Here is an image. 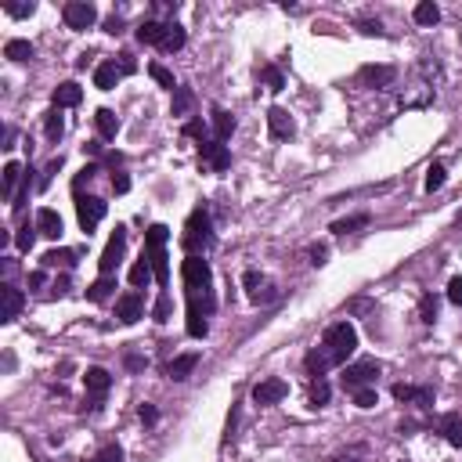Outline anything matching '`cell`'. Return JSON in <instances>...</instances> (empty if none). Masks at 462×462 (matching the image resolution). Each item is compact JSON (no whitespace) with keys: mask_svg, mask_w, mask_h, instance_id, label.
<instances>
[{"mask_svg":"<svg viewBox=\"0 0 462 462\" xmlns=\"http://www.w3.org/2000/svg\"><path fill=\"white\" fill-rule=\"evenodd\" d=\"M242 282H246V289H250V300L260 293V285H264V278H260L257 271H246V278H242Z\"/></svg>","mask_w":462,"mask_h":462,"instance_id":"obj_42","label":"cell"},{"mask_svg":"<svg viewBox=\"0 0 462 462\" xmlns=\"http://www.w3.org/2000/svg\"><path fill=\"white\" fill-rule=\"evenodd\" d=\"M267 130H271L274 141L293 138V120H289V112H285V108H271V112H267Z\"/></svg>","mask_w":462,"mask_h":462,"instance_id":"obj_14","label":"cell"},{"mask_svg":"<svg viewBox=\"0 0 462 462\" xmlns=\"http://www.w3.org/2000/svg\"><path fill=\"white\" fill-rule=\"evenodd\" d=\"M4 11H8V15H15V19H26V15H33V11H36V4H4Z\"/></svg>","mask_w":462,"mask_h":462,"instance_id":"obj_44","label":"cell"},{"mask_svg":"<svg viewBox=\"0 0 462 462\" xmlns=\"http://www.w3.org/2000/svg\"><path fill=\"white\" fill-rule=\"evenodd\" d=\"M181 47H185V29H181V26H166V36H163L159 51L173 54V51H181Z\"/></svg>","mask_w":462,"mask_h":462,"instance_id":"obj_27","label":"cell"},{"mask_svg":"<svg viewBox=\"0 0 462 462\" xmlns=\"http://www.w3.org/2000/svg\"><path fill=\"white\" fill-rule=\"evenodd\" d=\"M152 274H155V271H152V260L141 253V260L130 267V285H134V289H145V285L152 282Z\"/></svg>","mask_w":462,"mask_h":462,"instance_id":"obj_25","label":"cell"},{"mask_svg":"<svg viewBox=\"0 0 462 462\" xmlns=\"http://www.w3.org/2000/svg\"><path fill=\"white\" fill-rule=\"evenodd\" d=\"M444 185V166L441 163H433L430 170H426V192H437Z\"/></svg>","mask_w":462,"mask_h":462,"instance_id":"obj_36","label":"cell"},{"mask_svg":"<svg viewBox=\"0 0 462 462\" xmlns=\"http://www.w3.org/2000/svg\"><path fill=\"white\" fill-rule=\"evenodd\" d=\"M441 433H444V441H448L451 448H462V416H458V412H448V416L441 419Z\"/></svg>","mask_w":462,"mask_h":462,"instance_id":"obj_19","label":"cell"},{"mask_svg":"<svg viewBox=\"0 0 462 462\" xmlns=\"http://www.w3.org/2000/svg\"><path fill=\"white\" fill-rule=\"evenodd\" d=\"M43 285V271H29V289H40Z\"/></svg>","mask_w":462,"mask_h":462,"instance_id":"obj_50","label":"cell"},{"mask_svg":"<svg viewBox=\"0 0 462 462\" xmlns=\"http://www.w3.org/2000/svg\"><path fill=\"white\" fill-rule=\"evenodd\" d=\"M199 152H202V159H206V163H210L217 173L231 166V152H227V148H224L217 138H213V141H199Z\"/></svg>","mask_w":462,"mask_h":462,"instance_id":"obj_12","label":"cell"},{"mask_svg":"<svg viewBox=\"0 0 462 462\" xmlns=\"http://www.w3.org/2000/svg\"><path fill=\"white\" fill-rule=\"evenodd\" d=\"M379 372H383V369H379V361H372V358H365V361H354V365H346V372H343V386H346V390L372 386Z\"/></svg>","mask_w":462,"mask_h":462,"instance_id":"obj_5","label":"cell"},{"mask_svg":"<svg viewBox=\"0 0 462 462\" xmlns=\"http://www.w3.org/2000/svg\"><path fill=\"white\" fill-rule=\"evenodd\" d=\"M394 397H397V401H416V404H423V409H430L433 390H426V386H409V383H397V386H394Z\"/></svg>","mask_w":462,"mask_h":462,"instance_id":"obj_16","label":"cell"},{"mask_svg":"<svg viewBox=\"0 0 462 462\" xmlns=\"http://www.w3.org/2000/svg\"><path fill=\"white\" fill-rule=\"evenodd\" d=\"M36 231L40 235H47V239H62V231H66V224H62V217H58L51 206H43V210H36Z\"/></svg>","mask_w":462,"mask_h":462,"instance_id":"obj_10","label":"cell"},{"mask_svg":"<svg viewBox=\"0 0 462 462\" xmlns=\"http://www.w3.org/2000/svg\"><path fill=\"white\" fill-rule=\"evenodd\" d=\"M112 188L120 192V195H123V192H130V178H127L123 170H115V173H112Z\"/></svg>","mask_w":462,"mask_h":462,"instance_id":"obj_43","label":"cell"},{"mask_svg":"<svg viewBox=\"0 0 462 462\" xmlns=\"http://www.w3.org/2000/svg\"><path fill=\"white\" fill-rule=\"evenodd\" d=\"M105 210H108V206H105L101 199H94V195H87V199L80 195V199H76V217H80V227L87 231V235H91V231L101 224Z\"/></svg>","mask_w":462,"mask_h":462,"instance_id":"obj_7","label":"cell"},{"mask_svg":"<svg viewBox=\"0 0 462 462\" xmlns=\"http://www.w3.org/2000/svg\"><path fill=\"white\" fill-rule=\"evenodd\" d=\"M62 19H66L69 29H91L98 22V11H94V4H87V0H73V4L62 8Z\"/></svg>","mask_w":462,"mask_h":462,"instance_id":"obj_6","label":"cell"},{"mask_svg":"<svg viewBox=\"0 0 462 462\" xmlns=\"http://www.w3.org/2000/svg\"><path fill=\"white\" fill-rule=\"evenodd\" d=\"M163 36H166V26H163V22H155V19H148V22H141V26H138V40H141V43H155V47H159V43H163Z\"/></svg>","mask_w":462,"mask_h":462,"instance_id":"obj_23","label":"cell"},{"mask_svg":"<svg viewBox=\"0 0 462 462\" xmlns=\"http://www.w3.org/2000/svg\"><path fill=\"white\" fill-rule=\"evenodd\" d=\"M361 224H369V217H351V220H336V224H332V231H336V235H346V231H354V227H361Z\"/></svg>","mask_w":462,"mask_h":462,"instance_id":"obj_37","label":"cell"},{"mask_svg":"<svg viewBox=\"0 0 462 462\" xmlns=\"http://www.w3.org/2000/svg\"><path fill=\"white\" fill-rule=\"evenodd\" d=\"M83 101V91H80V83H58L54 87V105L58 108H73V105H80Z\"/></svg>","mask_w":462,"mask_h":462,"instance_id":"obj_17","label":"cell"},{"mask_svg":"<svg viewBox=\"0 0 462 462\" xmlns=\"http://www.w3.org/2000/svg\"><path fill=\"white\" fill-rule=\"evenodd\" d=\"M181 278H185V293H188V311L192 314H213V271L202 257H185L181 260Z\"/></svg>","mask_w":462,"mask_h":462,"instance_id":"obj_1","label":"cell"},{"mask_svg":"<svg viewBox=\"0 0 462 462\" xmlns=\"http://www.w3.org/2000/svg\"><path fill=\"white\" fill-rule=\"evenodd\" d=\"M325 257H329V250H325V246H314V250H311V264H318V267H322V264H325Z\"/></svg>","mask_w":462,"mask_h":462,"instance_id":"obj_47","label":"cell"},{"mask_svg":"<svg viewBox=\"0 0 462 462\" xmlns=\"http://www.w3.org/2000/svg\"><path fill=\"white\" fill-rule=\"evenodd\" d=\"M181 246L188 250V257H199L202 250H210V246H213V220H210V210H206V206H195V210H192V217L185 220Z\"/></svg>","mask_w":462,"mask_h":462,"instance_id":"obj_3","label":"cell"},{"mask_svg":"<svg viewBox=\"0 0 462 462\" xmlns=\"http://www.w3.org/2000/svg\"><path fill=\"white\" fill-rule=\"evenodd\" d=\"M141 314H145V300H141L138 289H130V293H123L120 300H115V318H120L123 325H134Z\"/></svg>","mask_w":462,"mask_h":462,"instance_id":"obj_8","label":"cell"},{"mask_svg":"<svg viewBox=\"0 0 462 462\" xmlns=\"http://www.w3.org/2000/svg\"><path fill=\"white\" fill-rule=\"evenodd\" d=\"M83 386H87V394L105 397V394H108V386H112V376H108L101 365H91V369L83 372Z\"/></svg>","mask_w":462,"mask_h":462,"instance_id":"obj_15","label":"cell"},{"mask_svg":"<svg viewBox=\"0 0 462 462\" xmlns=\"http://www.w3.org/2000/svg\"><path fill=\"white\" fill-rule=\"evenodd\" d=\"M210 120H213V134H217V141H220V145H224L231 134H235V120H231V112L213 108V112H210Z\"/></svg>","mask_w":462,"mask_h":462,"instance_id":"obj_18","label":"cell"},{"mask_svg":"<svg viewBox=\"0 0 462 462\" xmlns=\"http://www.w3.org/2000/svg\"><path fill=\"white\" fill-rule=\"evenodd\" d=\"M115 289V282H112V274H101L91 289H87V300H94V304H101V300H108V293Z\"/></svg>","mask_w":462,"mask_h":462,"instance_id":"obj_28","label":"cell"},{"mask_svg":"<svg viewBox=\"0 0 462 462\" xmlns=\"http://www.w3.org/2000/svg\"><path fill=\"white\" fill-rule=\"evenodd\" d=\"M188 108H192V91L178 87V91H173V115H185Z\"/></svg>","mask_w":462,"mask_h":462,"instance_id":"obj_33","label":"cell"},{"mask_svg":"<svg viewBox=\"0 0 462 462\" xmlns=\"http://www.w3.org/2000/svg\"><path fill=\"white\" fill-rule=\"evenodd\" d=\"M185 134H188V138L206 141V123H202V120H188V123H185Z\"/></svg>","mask_w":462,"mask_h":462,"instance_id":"obj_41","label":"cell"},{"mask_svg":"<svg viewBox=\"0 0 462 462\" xmlns=\"http://www.w3.org/2000/svg\"><path fill=\"white\" fill-rule=\"evenodd\" d=\"M123 76H127V69H123L120 62H101V66L94 69V87H98V91H112Z\"/></svg>","mask_w":462,"mask_h":462,"instance_id":"obj_11","label":"cell"},{"mask_svg":"<svg viewBox=\"0 0 462 462\" xmlns=\"http://www.w3.org/2000/svg\"><path fill=\"white\" fill-rule=\"evenodd\" d=\"M285 394H289V383H285V379H278V376L260 379V383L253 386V401H257V404H278Z\"/></svg>","mask_w":462,"mask_h":462,"instance_id":"obj_9","label":"cell"},{"mask_svg":"<svg viewBox=\"0 0 462 462\" xmlns=\"http://www.w3.org/2000/svg\"><path fill=\"white\" fill-rule=\"evenodd\" d=\"M332 462H354V455H336Z\"/></svg>","mask_w":462,"mask_h":462,"instance_id":"obj_51","label":"cell"},{"mask_svg":"<svg viewBox=\"0 0 462 462\" xmlns=\"http://www.w3.org/2000/svg\"><path fill=\"white\" fill-rule=\"evenodd\" d=\"M195 365H199V354H181V358H173V361H170V369H166V372H170V379H178V383H181V379H188V376H192V369H195Z\"/></svg>","mask_w":462,"mask_h":462,"instance_id":"obj_21","label":"cell"},{"mask_svg":"<svg viewBox=\"0 0 462 462\" xmlns=\"http://www.w3.org/2000/svg\"><path fill=\"white\" fill-rule=\"evenodd\" d=\"M43 130H47V138H51V141H58V138H62L66 123H62V112H58V108L43 115Z\"/></svg>","mask_w":462,"mask_h":462,"instance_id":"obj_30","label":"cell"},{"mask_svg":"<svg viewBox=\"0 0 462 462\" xmlns=\"http://www.w3.org/2000/svg\"><path fill=\"white\" fill-rule=\"evenodd\" d=\"M412 19H416L419 26H437V22H441V8L433 4V0H423V4H416Z\"/></svg>","mask_w":462,"mask_h":462,"instance_id":"obj_26","label":"cell"},{"mask_svg":"<svg viewBox=\"0 0 462 462\" xmlns=\"http://www.w3.org/2000/svg\"><path fill=\"white\" fill-rule=\"evenodd\" d=\"M36 235H40L36 224H33V227H29V224H22V227H19V239H15V242H19V250H22V253H29V250H33V242H36Z\"/></svg>","mask_w":462,"mask_h":462,"instance_id":"obj_34","label":"cell"},{"mask_svg":"<svg viewBox=\"0 0 462 462\" xmlns=\"http://www.w3.org/2000/svg\"><path fill=\"white\" fill-rule=\"evenodd\" d=\"M351 394H354V404H358V409H376V404H379L376 386H358V390H351Z\"/></svg>","mask_w":462,"mask_h":462,"instance_id":"obj_32","label":"cell"},{"mask_svg":"<svg viewBox=\"0 0 462 462\" xmlns=\"http://www.w3.org/2000/svg\"><path fill=\"white\" fill-rule=\"evenodd\" d=\"M123 250H127V227L115 224V231L108 235V246H105V253H101V260H98V271H101V274H112L115 267H120V260H123Z\"/></svg>","mask_w":462,"mask_h":462,"instance_id":"obj_4","label":"cell"},{"mask_svg":"<svg viewBox=\"0 0 462 462\" xmlns=\"http://www.w3.org/2000/svg\"><path fill=\"white\" fill-rule=\"evenodd\" d=\"M36 51H33V43L29 40H8L4 43V58H11V62H29Z\"/></svg>","mask_w":462,"mask_h":462,"instance_id":"obj_24","label":"cell"},{"mask_svg":"<svg viewBox=\"0 0 462 462\" xmlns=\"http://www.w3.org/2000/svg\"><path fill=\"white\" fill-rule=\"evenodd\" d=\"M448 300H451L455 307H462V278H451V285H448Z\"/></svg>","mask_w":462,"mask_h":462,"instance_id":"obj_45","label":"cell"},{"mask_svg":"<svg viewBox=\"0 0 462 462\" xmlns=\"http://www.w3.org/2000/svg\"><path fill=\"white\" fill-rule=\"evenodd\" d=\"M264 80H267V87H271V91H282V87H285V80H282V73H278L274 66H267V69H264Z\"/></svg>","mask_w":462,"mask_h":462,"instance_id":"obj_40","label":"cell"},{"mask_svg":"<svg viewBox=\"0 0 462 462\" xmlns=\"http://www.w3.org/2000/svg\"><path fill=\"white\" fill-rule=\"evenodd\" d=\"M26 178V170H22V163H8L4 166V195H11L15 192V185Z\"/></svg>","mask_w":462,"mask_h":462,"instance_id":"obj_31","label":"cell"},{"mask_svg":"<svg viewBox=\"0 0 462 462\" xmlns=\"http://www.w3.org/2000/svg\"><path fill=\"white\" fill-rule=\"evenodd\" d=\"M148 73H152V80H155L159 87H170V91H178V83H173V76H170V73H166V69H163L159 62H152V66H148Z\"/></svg>","mask_w":462,"mask_h":462,"instance_id":"obj_35","label":"cell"},{"mask_svg":"<svg viewBox=\"0 0 462 462\" xmlns=\"http://www.w3.org/2000/svg\"><path fill=\"white\" fill-rule=\"evenodd\" d=\"M94 462H123V448L108 444L105 451H98V458H94Z\"/></svg>","mask_w":462,"mask_h":462,"instance_id":"obj_39","label":"cell"},{"mask_svg":"<svg viewBox=\"0 0 462 462\" xmlns=\"http://www.w3.org/2000/svg\"><path fill=\"white\" fill-rule=\"evenodd\" d=\"M166 314H170V300L163 297V300L155 304V322H166Z\"/></svg>","mask_w":462,"mask_h":462,"instance_id":"obj_48","label":"cell"},{"mask_svg":"<svg viewBox=\"0 0 462 462\" xmlns=\"http://www.w3.org/2000/svg\"><path fill=\"white\" fill-rule=\"evenodd\" d=\"M155 419H159V416H155V409H152V404H141V423H148V426H152Z\"/></svg>","mask_w":462,"mask_h":462,"instance_id":"obj_49","label":"cell"},{"mask_svg":"<svg viewBox=\"0 0 462 462\" xmlns=\"http://www.w3.org/2000/svg\"><path fill=\"white\" fill-rule=\"evenodd\" d=\"M318 351L325 354L329 365H343L346 358L358 351V329H354L351 322H336V325H329L325 336H322V346H318Z\"/></svg>","mask_w":462,"mask_h":462,"instance_id":"obj_2","label":"cell"},{"mask_svg":"<svg viewBox=\"0 0 462 462\" xmlns=\"http://www.w3.org/2000/svg\"><path fill=\"white\" fill-rule=\"evenodd\" d=\"M0 300H4V311H0V318H4V322H15L19 311H22V304H26V297L19 293L11 282H4V285H0Z\"/></svg>","mask_w":462,"mask_h":462,"instance_id":"obj_13","label":"cell"},{"mask_svg":"<svg viewBox=\"0 0 462 462\" xmlns=\"http://www.w3.org/2000/svg\"><path fill=\"white\" fill-rule=\"evenodd\" d=\"M433 318H437V300L423 297V322H433Z\"/></svg>","mask_w":462,"mask_h":462,"instance_id":"obj_46","label":"cell"},{"mask_svg":"<svg viewBox=\"0 0 462 462\" xmlns=\"http://www.w3.org/2000/svg\"><path fill=\"white\" fill-rule=\"evenodd\" d=\"M361 83L390 87V83H394V69H386V66H365V69H361Z\"/></svg>","mask_w":462,"mask_h":462,"instance_id":"obj_22","label":"cell"},{"mask_svg":"<svg viewBox=\"0 0 462 462\" xmlns=\"http://www.w3.org/2000/svg\"><path fill=\"white\" fill-rule=\"evenodd\" d=\"M329 394H332V390H329V383H314V386H311V404L318 409V404H325V401H329Z\"/></svg>","mask_w":462,"mask_h":462,"instance_id":"obj_38","label":"cell"},{"mask_svg":"<svg viewBox=\"0 0 462 462\" xmlns=\"http://www.w3.org/2000/svg\"><path fill=\"white\" fill-rule=\"evenodd\" d=\"M73 264H76L73 250H51V253H43V267H73Z\"/></svg>","mask_w":462,"mask_h":462,"instance_id":"obj_29","label":"cell"},{"mask_svg":"<svg viewBox=\"0 0 462 462\" xmlns=\"http://www.w3.org/2000/svg\"><path fill=\"white\" fill-rule=\"evenodd\" d=\"M94 123H98L101 138H115V130H120V115H115L112 108H98L94 112Z\"/></svg>","mask_w":462,"mask_h":462,"instance_id":"obj_20","label":"cell"}]
</instances>
